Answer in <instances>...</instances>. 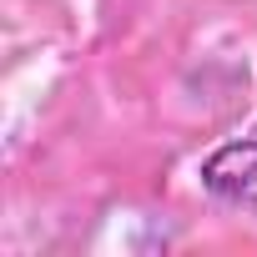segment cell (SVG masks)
<instances>
[{
  "label": "cell",
  "mask_w": 257,
  "mask_h": 257,
  "mask_svg": "<svg viewBox=\"0 0 257 257\" xmlns=\"http://www.w3.org/2000/svg\"><path fill=\"white\" fill-rule=\"evenodd\" d=\"M202 192H212L227 207H242L257 217V137L247 142H227L202 162Z\"/></svg>",
  "instance_id": "obj_1"
}]
</instances>
